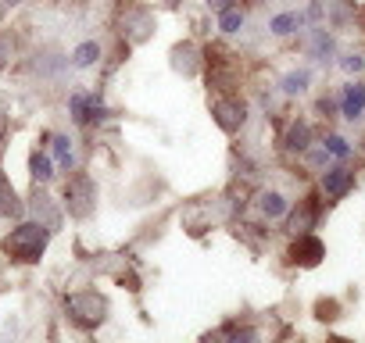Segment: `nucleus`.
I'll use <instances>...</instances> for the list:
<instances>
[{"label": "nucleus", "instance_id": "1", "mask_svg": "<svg viewBox=\"0 0 365 343\" xmlns=\"http://www.w3.org/2000/svg\"><path fill=\"white\" fill-rule=\"evenodd\" d=\"M51 229L40 222H22L19 229H11V236L4 240V250L19 261H40V254L47 250Z\"/></svg>", "mask_w": 365, "mask_h": 343}, {"label": "nucleus", "instance_id": "2", "mask_svg": "<svg viewBox=\"0 0 365 343\" xmlns=\"http://www.w3.org/2000/svg\"><path fill=\"white\" fill-rule=\"evenodd\" d=\"M65 311H68V318H72L76 325L93 329V325L104 322L108 304H104V297H97V293H68V297H65Z\"/></svg>", "mask_w": 365, "mask_h": 343}, {"label": "nucleus", "instance_id": "3", "mask_svg": "<svg viewBox=\"0 0 365 343\" xmlns=\"http://www.w3.org/2000/svg\"><path fill=\"white\" fill-rule=\"evenodd\" d=\"M97 204V186L86 172H76V176L65 183V208L72 218H86Z\"/></svg>", "mask_w": 365, "mask_h": 343}, {"label": "nucleus", "instance_id": "4", "mask_svg": "<svg viewBox=\"0 0 365 343\" xmlns=\"http://www.w3.org/2000/svg\"><path fill=\"white\" fill-rule=\"evenodd\" d=\"M212 115H215L219 129L237 132V129L244 125V118H247V107H244V100H240V97L222 93V97H215V100H212Z\"/></svg>", "mask_w": 365, "mask_h": 343}, {"label": "nucleus", "instance_id": "5", "mask_svg": "<svg viewBox=\"0 0 365 343\" xmlns=\"http://www.w3.org/2000/svg\"><path fill=\"white\" fill-rule=\"evenodd\" d=\"M322 258H326V247H322V240L312 236V233H301V236L294 240V247H290V261H294V265L315 268Z\"/></svg>", "mask_w": 365, "mask_h": 343}, {"label": "nucleus", "instance_id": "6", "mask_svg": "<svg viewBox=\"0 0 365 343\" xmlns=\"http://www.w3.org/2000/svg\"><path fill=\"white\" fill-rule=\"evenodd\" d=\"M322 190H326V197H333V201L347 197V194L354 190V172H347L344 164L326 168V172H322Z\"/></svg>", "mask_w": 365, "mask_h": 343}, {"label": "nucleus", "instance_id": "7", "mask_svg": "<svg viewBox=\"0 0 365 343\" xmlns=\"http://www.w3.org/2000/svg\"><path fill=\"white\" fill-rule=\"evenodd\" d=\"M29 208H33V215H36V222H40V226H47V229H58V226H61V211L54 208V201H51L43 190H36V194H33Z\"/></svg>", "mask_w": 365, "mask_h": 343}, {"label": "nucleus", "instance_id": "8", "mask_svg": "<svg viewBox=\"0 0 365 343\" xmlns=\"http://www.w3.org/2000/svg\"><path fill=\"white\" fill-rule=\"evenodd\" d=\"M72 118H76L79 125H86V122L104 118V107H101L97 97H83V93H76V97H72Z\"/></svg>", "mask_w": 365, "mask_h": 343}, {"label": "nucleus", "instance_id": "9", "mask_svg": "<svg viewBox=\"0 0 365 343\" xmlns=\"http://www.w3.org/2000/svg\"><path fill=\"white\" fill-rule=\"evenodd\" d=\"M315 218H319V204H315V197H308V201H301V208L297 211H290V233H308L312 226H315Z\"/></svg>", "mask_w": 365, "mask_h": 343}, {"label": "nucleus", "instance_id": "10", "mask_svg": "<svg viewBox=\"0 0 365 343\" xmlns=\"http://www.w3.org/2000/svg\"><path fill=\"white\" fill-rule=\"evenodd\" d=\"M22 215H26V204L19 201L15 186L0 176V218H22Z\"/></svg>", "mask_w": 365, "mask_h": 343}, {"label": "nucleus", "instance_id": "11", "mask_svg": "<svg viewBox=\"0 0 365 343\" xmlns=\"http://www.w3.org/2000/svg\"><path fill=\"white\" fill-rule=\"evenodd\" d=\"M283 143H287L290 150H308V147H312V125H308L304 118H294V122L287 125Z\"/></svg>", "mask_w": 365, "mask_h": 343}, {"label": "nucleus", "instance_id": "12", "mask_svg": "<svg viewBox=\"0 0 365 343\" xmlns=\"http://www.w3.org/2000/svg\"><path fill=\"white\" fill-rule=\"evenodd\" d=\"M340 107H344V118L354 122V118L365 111V86H361V83L344 86V100H340Z\"/></svg>", "mask_w": 365, "mask_h": 343}, {"label": "nucleus", "instance_id": "13", "mask_svg": "<svg viewBox=\"0 0 365 343\" xmlns=\"http://www.w3.org/2000/svg\"><path fill=\"white\" fill-rule=\"evenodd\" d=\"M172 58H175L172 65H175L182 75H194V72H197V47H194V43H179V47L172 51Z\"/></svg>", "mask_w": 365, "mask_h": 343}, {"label": "nucleus", "instance_id": "14", "mask_svg": "<svg viewBox=\"0 0 365 343\" xmlns=\"http://www.w3.org/2000/svg\"><path fill=\"white\" fill-rule=\"evenodd\" d=\"M29 176H33L36 183H51V179H54V164H51L47 154H40V150L29 154Z\"/></svg>", "mask_w": 365, "mask_h": 343}, {"label": "nucleus", "instance_id": "15", "mask_svg": "<svg viewBox=\"0 0 365 343\" xmlns=\"http://www.w3.org/2000/svg\"><path fill=\"white\" fill-rule=\"evenodd\" d=\"M150 26H154V19L147 15V11H133L129 15V22H125V29H129V40H147L150 36Z\"/></svg>", "mask_w": 365, "mask_h": 343}, {"label": "nucleus", "instance_id": "16", "mask_svg": "<svg viewBox=\"0 0 365 343\" xmlns=\"http://www.w3.org/2000/svg\"><path fill=\"white\" fill-rule=\"evenodd\" d=\"M258 208H262L265 218H283V215H287V201H283V194H276V190L262 194V197H258Z\"/></svg>", "mask_w": 365, "mask_h": 343}, {"label": "nucleus", "instance_id": "17", "mask_svg": "<svg viewBox=\"0 0 365 343\" xmlns=\"http://www.w3.org/2000/svg\"><path fill=\"white\" fill-rule=\"evenodd\" d=\"M97 58H101V47H97L93 40H86V43H79V47L72 51V65H76V68H90V65H97Z\"/></svg>", "mask_w": 365, "mask_h": 343}, {"label": "nucleus", "instance_id": "18", "mask_svg": "<svg viewBox=\"0 0 365 343\" xmlns=\"http://www.w3.org/2000/svg\"><path fill=\"white\" fill-rule=\"evenodd\" d=\"M51 147H54V157L61 168H72V139L68 136H51Z\"/></svg>", "mask_w": 365, "mask_h": 343}, {"label": "nucleus", "instance_id": "19", "mask_svg": "<svg viewBox=\"0 0 365 343\" xmlns=\"http://www.w3.org/2000/svg\"><path fill=\"white\" fill-rule=\"evenodd\" d=\"M301 22H304V19H301V15H290V11H287V15H276V19H272V33H276V36H290Z\"/></svg>", "mask_w": 365, "mask_h": 343}, {"label": "nucleus", "instance_id": "20", "mask_svg": "<svg viewBox=\"0 0 365 343\" xmlns=\"http://www.w3.org/2000/svg\"><path fill=\"white\" fill-rule=\"evenodd\" d=\"M219 29H222V33H240V29H244V11H237V8L222 11V15H219Z\"/></svg>", "mask_w": 365, "mask_h": 343}, {"label": "nucleus", "instance_id": "21", "mask_svg": "<svg viewBox=\"0 0 365 343\" xmlns=\"http://www.w3.org/2000/svg\"><path fill=\"white\" fill-rule=\"evenodd\" d=\"M308 79H312V75H308L304 68H301V72H290V75L283 79V93H301V90L308 86Z\"/></svg>", "mask_w": 365, "mask_h": 343}, {"label": "nucleus", "instance_id": "22", "mask_svg": "<svg viewBox=\"0 0 365 343\" xmlns=\"http://www.w3.org/2000/svg\"><path fill=\"white\" fill-rule=\"evenodd\" d=\"M226 343H258V332L255 329H230V336H226Z\"/></svg>", "mask_w": 365, "mask_h": 343}, {"label": "nucleus", "instance_id": "23", "mask_svg": "<svg viewBox=\"0 0 365 343\" xmlns=\"http://www.w3.org/2000/svg\"><path fill=\"white\" fill-rule=\"evenodd\" d=\"M326 154H333V157H347V154H351V147H347V139L329 136V139H326Z\"/></svg>", "mask_w": 365, "mask_h": 343}, {"label": "nucleus", "instance_id": "24", "mask_svg": "<svg viewBox=\"0 0 365 343\" xmlns=\"http://www.w3.org/2000/svg\"><path fill=\"white\" fill-rule=\"evenodd\" d=\"M336 307H340L336 300H319V304H315V315H319L322 322H329V318H336Z\"/></svg>", "mask_w": 365, "mask_h": 343}, {"label": "nucleus", "instance_id": "25", "mask_svg": "<svg viewBox=\"0 0 365 343\" xmlns=\"http://www.w3.org/2000/svg\"><path fill=\"white\" fill-rule=\"evenodd\" d=\"M340 65H344V68H347V72H361V65H365V61H361V58H358V54H347V58H344V61H340Z\"/></svg>", "mask_w": 365, "mask_h": 343}, {"label": "nucleus", "instance_id": "26", "mask_svg": "<svg viewBox=\"0 0 365 343\" xmlns=\"http://www.w3.org/2000/svg\"><path fill=\"white\" fill-rule=\"evenodd\" d=\"M8 61H11V43H8V40H0V72L8 68Z\"/></svg>", "mask_w": 365, "mask_h": 343}, {"label": "nucleus", "instance_id": "27", "mask_svg": "<svg viewBox=\"0 0 365 343\" xmlns=\"http://www.w3.org/2000/svg\"><path fill=\"white\" fill-rule=\"evenodd\" d=\"M208 8H212L215 15H222V11H230V8H233V0H208Z\"/></svg>", "mask_w": 365, "mask_h": 343}, {"label": "nucleus", "instance_id": "28", "mask_svg": "<svg viewBox=\"0 0 365 343\" xmlns=\"http://www.w3.org/2000/svg\"><path fill=\"white\" fill-rule=\"evenodd\" d=\"M361 15H365V11H361Z\"/></svg>", "mask_w": 365, "mask_h": 343}]
</instances>
